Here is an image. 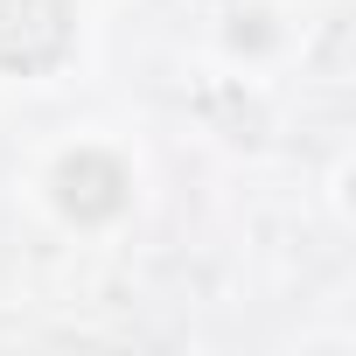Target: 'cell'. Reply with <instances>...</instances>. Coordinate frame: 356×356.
I'll return each mask as SVG.
<instances>
[{
  "instance_id": "6da1fadb",
  "label": "cell",
  "mask_w": 356,
  "mask_h": 356,
  "mask_svg": "<svg viewBox=\"0 0 356 356\" xmlns=\"http://www.w3.org/2000/svg\"><path fill=\"white\" fill-rule=\"evenodd\" d=\"M70 0H0V70H49L70 49Z\"/></svg>"
},
{
  "instance_id": "7a4b0ae2",
  "label": "cell",
  "mask_w": 356,
  "mask_h": 356,
  "mask_svg": "<svg viewBox=\"0 0 356 356\" xmlns=\"http://www.w3.org/2000/svg\"><path fill=\"white\" fill-rule=\"evenodd\" d=\"M56 210L77 224H105L126 210V168L112 154H70L56 168Z\"/></svg>"
}]
</instances>
